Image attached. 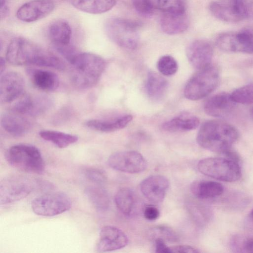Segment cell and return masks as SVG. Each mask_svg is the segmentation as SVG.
Returning <instances> with one entry per match:
<instances>
[{
	"label": "cell",
	"instance_id": "6da1fadb",
	"mask_svg": "<svg viewBox=\"0 0 253 253\" xmlns=\"http://www.w3.org/2000/svg\"><path fill=\"white\" fill-rule=\"evenodd\" d=\"M238 136L237 130L232 125L219 120H210L202 125L196 139L203 148L222 154L232 148Z\"/></svg>",
	"mask_w": 253,
	"mask_h": 253
},
{
	"label": "cell",
	"instance_id": "7a4b0ae2",
	"mask_svg": "<svg viewBox=\"0 0 253 253\" xmlns=\"http://www.w3.org/2000/svg\"><path fill=\"white\" fill-rule=\"evenodd\" d=\"M6 59L14 65H34L55 68L58 64L56 56L21 37L15 38L10 42L6 49Z\"/></svg>",
	"mask_w": 253,
	"mask_h": 253
},
{
	"label": "cell",
	"instance_id": "3957f363",
	"mask_svg": "<svg viewBox=\"0 0 253 253\" xmlns=\"http://www.w3.org/2000/svg\"><path fill=\"white\" fill-rule=\"evenodd\" d=\"M70 63L72 65V83L81 89L88 88L95 85L106 67L103 58L90 52H78Z\"/></svg>",
	"mask_w": 253,
	"mask_h": 253
},
{
	"label": "cell",
	"instance_id": "277c9868",
	"mask_svg": "<svg viewBox=\"0 0 253 253\" xmlns=\"http://www.w3.org/2000/svg\"><path fill=\"white\" fill-rule=\"evenodd\" d=\"M7 162L13 167L23 171L42 174L45 163L40 150L36 146L19 144L10 147L6 151Z\"/></svg>",
	"mask_w": 253,
	"mask_h": 253
},
{
	"label": "cell",
	"instance_id": "5b68a950",
	"mask_svg": "<svg viewBox=\"0 0 253 253\" xmlns=\"http://www.w3.org/2000/svg\"><path fill=\"white\" fill-rule=\"evenodd\" d=\"M139 23L122 18L106 20L104 30L107 37L118 46L127 49H135L139 42Z\"/></svg>",
	"mask_w": 253,
	"mask_h": 253
},
{
	"label": "cell",
	"instance_id": "8992f818",
	"mask_svg": "<svg viewBox=\"0 0 253 253\" xmlns=\"http://www.w3.org/2000/svg\"><path fill=\"white\" fill-rule=\"evenodd\" d=\"M219 80V72L215 65L211 64L198 70L186 84L184 96L191 100L201 99L208 96L216 88Z\"/></svg>",
	"mask_w": 253,
	"mask_h": 253
},
{
	"label": "cell",
	"instance_id": "52a82bcc",
	"mask_svg": "<svg viewBox=\"0 0 253 253\" xmlns=\"http://www.w3.org/2000/svg\"><path fill=\"white\" fill-rule=\"evenodd\" d=\"M198 169L206 176L225 182L236 181L242 174L239 163L224 157L203 159L199 162Z\"/></svg>",
	"mask_w": 253,
	"mask_h": 253
},
{
	"label": "cell",
	"instance_id": "ba28073f",
	"mask_svg": "<svg viewBox=\"0 0 253 253\" xmlns=\"http://www.w3.org/2000/svg\"><path fill=\"white\" fill-rule=\"evenodd\" d=\"M40 181L22 176H10L0 183V204L6 205L18 201L29 195L36 187L42 185Z\"/></svg>",
	"mask_w": 253,
	"mask_h": 253
},
{
	"label": "cell",
	"instance_id": "9c48e42d",
	"mask_svg": "<svg viewBox=\"0 0 253 253\" xmlns=\"http://www.w3.org/2000/svg\"><path fill=\"white\" fill-rule=\"evenodd\" d=\"M72 201L65 193L60 192L48 193L35 198L31 208L36 214L43 216H53L68 211Z\"/></svg>",
	"mask_w": 253,
	"mask_h": 253
},
{
	"label": "cell",
	"instance_id": "30bf717a",
	"mask_svg": "<svg viewBox=\"0 0 253 253\" xmlns=\"http://www.w3.org/2000/svg\"><path fill=\"white\" fill-rule=\"evenodd\" d=\"M215 43L224 51L253 54V29L220 33L216 38Z\"/></svg>",
	"mask_w": 253,
	"mask_h": 253
},
{
	"label": "cell",
	"instance_id": "8fae6325",
	"mask_svg": "<svg viewBox=\"0 0 253 253\" xmlns=\"http://www.w3.org/2000/svg\"><path fill=\"white\" fill-rule=\"evenodd\" d=\"M108 165L111 168L124 172L140 173L147 168V161L139 153L134 151L115 152L108 158Z\"/></svg>",
	"mask_w": 253,
	"mask_h": 253
},
{
	"label": "cell",
	"instance_id": "7c38bea8",
	"mask_svg": "<svg viewBox=\"0 0 253 253\" xmlns=\"http://www.w3.org/2000/svg\"><path fill=\"white\" fill-rule=\"evenodd\" d=\"M55 4L51 0H32L22 5L16 12V17L24 22H33L48 15Z\"/></svg>",
	"mask_w": 253,
	"mask_h": 253
},
{
	"label": "cell",
	"instance_id": "4fadbf2b",
	"mask_svg": "<svg viewBox=\"0 0 253 253\" xmlns=\"http://www.w3.org/2000/svg\"><path fill=\"white\" fill-rule=\"evenodd\" d=\"M24 80L16 72H9L1 75L0 100L1 103H10L22 95L24 89Z\"/></svg>",
	"mask_w": 253,
	"mask_h": 253
},
{
	"label": "cell",
	"instance_id": "5bb4252c",
	"mask_svg": "<svg viewBox=\"0 0 253 253\" xmlns=\"http://www.w3.org/2000/svg\"><path fill=\"white\" fill-rule=\"evenodd\" d=\"M169 187V182L165 176L157 174L144 179L140 184L143 196L149 201L157 204L163 201Z\"/></svg>",
	"mask_w": 253,
	"mask_h": 253
},
{
	"label": "cell",
	"instance_id": "9a60e30c",
	"mask_svg": "<svg viewBox=\"0 0 253 253\" xmlns=\"http://www.w3.org/2000/svg\"><path fill=\"white\" fill-rule=\"evenodd\" d=\"M127 243V237L122 230L113 226H105L100 231L96 249L99 252H111L121 249Z\"/></svg>",
	"mask_w": 253,
	"mask_h": 253
},
{
	"label": "cell",
	"instance_id": "2e32d148",
	"mask_svg": "<svg viewBox=\"0 0 253 253\" xmlns=\"http://www.w3.org/2000/svg\"><path fill=\"white\" fill-rule=\"evenodd\" d=\"M213 53L211 44L205 40L193 41L186 49V55L189 62L197 70L211 64Z\"/></svg>",
	"mask_w": 253,
	"mask_h": 253
},
{
	"label": "cell",
	"instance_id": "e0dca14e",
	"mask_svg": "<svg viewBox=\"0 0 253 253\" xmlns=\"http://www.w3.org/2000/svg\"><path fill=\"white\" fill-rule=\"evenodd\" d=\"M52 105L51 99L45 95H25L13 105L11 110L22 115L37 116L48 110Z\"/></svg>",
	"mask_w": 253,
	"mask_h": 253
},
{
	"label": "cell",
	"instance_id": "ac0fdd59",
	"mask_svg": "<svg viewBox=\"0 0 253 253\" xmlns=\"http://www.w3.org/2000/svg\"><path fill=\"white\" fill-rule=\"evenodd\" d=\"M235 105L230 94L221 92L209 98L205 103L204 109L205 113L210 116L223 118L232 112Z\"/></svg>",
	"mask_w": 253,
	"mask_h": 253
},
{
	"label": "cell",
	"instance_id": "d6986e66",
	"mask_svg": "<svg viewBox=\"0 0 253 253\" xmlns=\"http://www.w3.org/2000/svg\"><path fill=\"white\" fill-rule=\"evenodd\" d=\"M22 115L12 110L3 113L0 119L1 127L11 135H24L30 129L31 123Z\"/></svg>",
	"mask_w": 253,
	"mask_h": 253
},
{
	"label": "cell",
	"instance_id": "ffe728a7",
	"mask_svg": "<svg viewBox=\"0 0 253 253\" xmlns=\"http://www.w3.org/2000/svg\"><path fill=\"white\" fill-rule=\"evenodd\" d=\"M189 25V19L186 12H164L160 20L162 31L166 34L175 35L187 30Z\"/></svg>",
	"mask_w": 253,
	"mask_h": 253
},
{
	"label": "cell",
	"instance_id": "44dd1931",
	"mask_svg": "<svg viewBox=\"0 0 253 253\" xmlns=\"http://www.w3.org/2000/svg\"><path fill=\"white\" fill-rule=\"evenodd\" d=\"M209 9L215 18L221 21L229 23L242 21L236 0H213L209 5Z\"/></svg>",
	"mask_w": 253,
	"mask_h": 253
},
{
	"label": "cell",
	"instance_id": "7402d4cb",
	"mask_svg": "<svg viewBox=\"0 0 253 253\" xmlns=\"http://www.w3.org/2000/svg\"><path fill=\"white\" fill-rule=\"evenodd\" d=\"M27 73L34 85L42 90L52 91L59 86L58 77L52 72L39 69L28 68Z\"/></svg>",
	"mask_w": 253,
	"mask_h": 253
},
{
	"label": "cell",
	"instance_id": "603a6c76",
	"mask_svg": "<svg viewBox=\"0 0 253 253\" xmlns=\"http://www.w3.org/2000/svg\"><path fill=\"white\" fill-rule=\"evenodd\" d=\"M132 120V116L131 115H126L111 119L90 120L86 121L85 125L87 127L94 130L110 132L126 127Z\"/></svg>",
	"mask_w": 253,
	"mask_h": 253
},
{
	"label": "cell",
	"instance_id": "cb8c5ba5",
	"mask_svg": "<svg viewBox=\"0 0 253 253\" xmlns=\"http://www.w3.org/2000/svg\"><path fill=\"white\" fill-rule=\"evenodd\" d=\"M192 194L200 199H210L220 196L223 192V185L217 182L209 180H197L190 186Z\"/></svg>",
	"mask_w": 253,
	"mask_h": 253
},
{
	"label": "cell",
	"instance_id": "d4e9b609",
	"mask_svg": "<svg viewBox=\"0 0 253 253\" xmlns=\"http://www.w3.org/2000/svg\"><path fill=\"white\" fill-rule=\"evenodd\" d=\"M48 33L55 47L69 45L72 37V29L66 21L59 19L52 22L48 27Z\"/></svg>",
	"mask_w": 253,
	"mask_h": 253
},
{
	"label": "cell",
	"instance_id": "484cf974",
	"mask_svg": "<svg viewBox=\"0 0 253 253\" xmlns=\"http://www.w3.org/2000/svg\"><path fill=\"white\" fill-rule=\"evenodd\" d=\"M199 124V120L197 117L183 114L164 123L162 128L170 132L188 131L197 128Z\"/></svg>",
	"mask_w": 253,
	"mask_h": 253
},
{
	"label": "cell",
	"instance_id": "4316f807",
	"mask_svg": "<svg viewBox=\"0 0 253 253\" xmlns=\"http://www.w3.org/2000/svg\"><path fill=\"white\" fill-rule=\"evenodd\" d=\"M72 5L81 11L92 14L106 12L116 4V0H71Z\"/></svg>",
	"mask_w": 253,
	"mask_h": 253
},
{
	"label": "cell",
	"instance_id": "83f0119b",
	"mask_svg": "<svg viewBox=\"0 0 253 253\" xmlns=\"http://www.w3.org/2000/svg\"><path fill=\"white\" fill-rule=\"evenodd\" d=\"M168 86V81L163 77L153 71L148 73L146 90L148 95L152 100H161L166 93Z\"/></svg>",
	"mask_w": 253,
	"mask_h": 253
},
{
	"label": "cell",
	"instance_id": "f1b7e54d",
	"mask_svg": "<svg viewBox=\"0 0 253 253\" xmlns=\"http://www.w3.org/2000/svg\"><path fill=\"white\" fill-rule=\"evenodd\" d=\"M115 202L119 211L126 216L132 215L136 206V195L131 189L123 187L116 193Z\"/></svg>",
	"mask_w": 253,
	"mask_h": 253
},
{
	"label": "cell",
	"instance_id": "f546056e",
	"mask_svg": "<svg viewBox=\"0 0 253 253\" xmlns=\"http://www.w3.org/2000/svg\"><path fill=\"white\" fill-rule=\"evenodd\" d=\"M84 193L91 204L98 210H106L110 205V199L107 191L102 185L86 187Z\"/></svg>",
	"mask_w": 253,
	"mask_h": 253
},
{
	"label": "cell",
	"instance_id": "4dcf8cb0",
	"mask_svg": "<svg viewBox=\"0 0 253 253\" xmlns=\"http://www.w3.org/2000/svg\"><path fill=\"white\" fill-rule=\"evenodd\" d=\"M39 135L43 139L52 143L59 148H66L78 140L77 135L52 130H42Z\"/></svg>",
	"mask_w": 253,
	"mask_h": 253
},
{
	"label": "cell",
	"instance_id": "1f68e13d",
	"mask_svg": "<svg viewBox=\"0 0 253 253\" xmlns=\"http://www.w3.org/2000/svg\"><path fill=\"white\" fill-rule=\"evenodd\" d=\"M152 8L163 12H184L186 0H148Z\"/></svg>",
	"mask_w": 253,
	"mask_h": 253
},
{
	"label": "cell",
	"instance_id": "d6a6232c",
	"mask_svg": "<svg viewBox=\"0 0 253 253\" xmlns=\"http://www.w3.org/2000/svg\"><path fill=\"white\" fill-rule=\"evenodd\" d=\"M235 103L244 105L253 103V84H248L234 90L230 94Z\"/></svg>",
	"mask_w": 253,
	"mask_h": 253
},
{
	"label": "cell",
	"instance_id": "836d02e7",
	"mask_svg": "<svg viewBox=\"0 0 253 253\" xmlns=\"http://www.w3.org/2000/svg\"><path fill=\"white\" fill-rule=\"evenodd\" d=\"M157 67L163 75L169 76L175 74L178 66L176 60L170 55H163L158 60Z\"/></svg>",
	"mask_w": 253,
	"mask_h": 253
},
{
	"label": "cell",
	"instance_id": "e575fe53",
	"mask_svg": "<svg viewBox=\"0 0 253 253\" xmlns=\"http://www.w3.org/2000/svg\"><path fill=\"white\" fill-rule=\"evenodd\" d=\"M231 246L237 252L253 253V237H235L232 240Z\"/></svg>",
	"mask_w": 253,
	"mask_h": 253
},
{
	"label": "cell",
	"instance_id": "d590c367",
	"mask_svg": "<svg viewBox=\"0 0 253 253\" xmlns=\"http://www.w3.org/2000/svg\"><path fill=\"white\" fill-rule=\"evenodd\" d=\"M154 238L160 237L165 241L175 242L177 240V236L175 232L171 228L166 226H158L152 229L151 233Z\"/></svg>",
	"mask_w": 253,
	"mask_h": 253
},
{
	"label": "cell",
	"instance_id": "8d00e7d4",
	"mask_svg": "<svg viewBox=\"0 0 253 253\" xmlns=\"http://www.w3.org/2000/svg\"><path fill=\"white\" fill-rule=\"evenodd\" d=\"M242 20L253 19V0H236Z\"/></svg>",
	"mask_w": 253,
	"mask_h": 253
},
{
	"label": "cell",
	"instance_id": "74e56055",
	"mask_svg": "<svg viewBox=\"0 0 253 253\" xmlns=\"http://www.w3.org/2000/svg\"><path fill=\"white\" fill-rule=\"evenodd\" d=\"M85 177L90 181L97 185H103L107 180L105 174L102 170L95 168H89L85 170Z\"/></svg>",
	"mask_w": 253,
	"mask_h": 253
},
{
	"label": "cell",
	"instance_id": "f35d334b",
	"mask_svg": "<svg viewBox=\"0 0 253 253\" xmlns=\"http://www.w3.org/2000/svg\"><path fill=\"white\" fill-rule=\"evenodd\" d=\"M132 5L140 15L149 17L153 14L154 9L148 0H131Z\"/></svg>",
	"mask_w": 253,
	"mask_h": 253
},
{
	"label": "cell",
	"instance_id": "ab89813d",
	"mask_svg": "<svg viewBox=\"0 0 253 253\" xmlns=\"http://www.w3.org/2000/svg\"><path fill=\"white\" fill-rule=\"evenodd\" d=\"M144 217L148 220L153 221L157 219L160 214L159 209L152 205L147 206L143 210Z\"/></svg>",
	"mask_w": 253,
	"mask_h": 253
},
{
	"label": "cell",
	"instance_id": "60d3db41",
	"mask_svg": "<svg viewBox=\"0 0 253 253\" xmlns=\"http://www.w3.org/2000/svg\"><path fill=\"white\" fill-rule=\"evenodd\" d=\"M170 253H197L200 251L196 248L188 245H177L169 247Z\"/></svg>",
	"mask_w": 253,
	"mask_h": 253
},
{
	"label": "cell",
	"instance_id": "b9f144b4",
	"mask_svg": "<svg viewBox=\"0 0 253 253\" xmlns=\"http://www.w3.org/2000/svg\"><path fill=\"white\" fill-rule=\"evenodd\" d=\"M154 239L155 250L156 253H170L169 247L166 244V241L160 237H157Z\"/></svg>",
	"mask_w": 253,
	"mask_h": 253
},
{
	"label": "cell",
	"instance_id": "7bdbcfd3",
	"mask_svg": "<svg viewBox=\"0 0 253 253\" xmlns=\"http://www.w3.org/2000/svg\"><path fill=\"white\" fill-rule=\"evenodd\" d=\"M0 19H5L9 14V8L6 4V0H0Z\"/></svg>",
	"mask_w": 253,
	"mask_h": 253
},
{
	"label": "cell",
	"instance_id": "ee69618b",
	"mask_svg": "<svg viewBox=\"0 0 253 253\" xmlns=\"http://www.w3.org/2000/svg\"><path fill=\"white\" fill-rule=\"evenodd\" d=\"M0 74L1 75L3 71L4 70L5 65V62L4 59H3L2 57L0 58Z\"/></svg>",
	"mask_w": 253,
	"mask_h": 253
},
{
	"label": "cell",
	"instance_id": "f6af8a7d",
	"mask_svg": "<svg viewBox=\"0 0 253 253\" xmlns=\"http://www.w3.org/2000/svg\"><path fill=\"white\" fill-rule=\"evenodd\" d=\"M250 220L253 222V208L249 214Z\"/></svg>",
	"mask_w": 253,
	"mask_h": 253
},
{
	"label": "cell",
	"instance_id": "bcb514c9",
	"mask_svg": "<svg viewBox=\"0 0 253 253\" xmlns=\"http://www.w3.org/2000/svg\"></svg>",
	"mask_w": 253,
	"mask_h": 253
}]
</instances>
